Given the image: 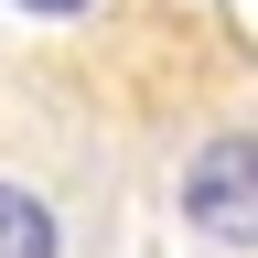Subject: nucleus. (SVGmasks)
<instances>
[{"label":"nucleus","mask_w":258,"mask_h":258,"mask_svg":"<svg viewBox=\"0 0 258 258\" xmlns=\"http://www.w3.org/2000/svg\"><path fill=\"white\" fill-rule=\"evenodd\" d=\"M22 11H86V0H22Z\"/></svg>","instance_id":"7ed1b4c3"},{"label":"nucleus","mask_w":258,"mask_h":258,"mask_svg":"<svg viewBox=\"0 0 258 258\" xmlns=\"http://www.w3.org/2000/svg\"><path fill=\"white\" fill-rule=\"evenodd\" d=\"M0 258H54V215H43V194H0Z\"/></svg>","instance_id":"f03ea898"},{"label":"nucleus","mask_w":258,"mask_h":258,"mask_svg":"<svg viewBox=\"0 0 258 258\" xmlns=\"http://www.w3.org/2000/svg\"><path fill=\"white\" fill-rule=\"evenodd\" d=\"M183 215L226 247H258V129H226L183 161Z\"/></svg>","instance_id":"f257e3e1"}]
</instances>
